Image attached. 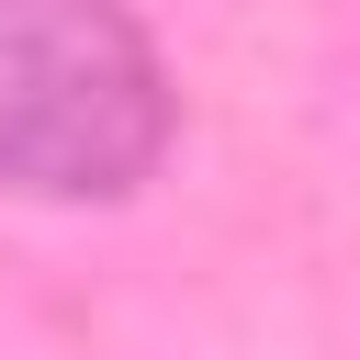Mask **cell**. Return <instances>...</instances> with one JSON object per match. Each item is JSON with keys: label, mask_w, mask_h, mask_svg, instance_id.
Here are the masks:
<instances>
[{"label": "cell", "mask_w": 360, "mask_h": 360, "mask_svg": "<svg viewBox=\"0 0 360 360\" xmlns=\"http://www.w3.org/2000/svg\"><path fill=\"white\" fill-rule=\"evenodd\" d=\"M169 146V68L124 0H0V180L101 202Z\"/></svg>", "instance_id": "6da1fadb"}]
</instances>
